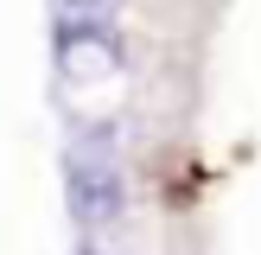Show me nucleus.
<instances>
[{
  "mask_svg": "<svg viewBox=\"0 0 261 255\" xmlns=\"http://www.w3.org/2000/svg\"><path fill=\"white\" fill-rule=\"evenodd\" d=\"M64 178H70V211H76V223L102 230V223H115V217H121L127 185H121V166L109 160V147H102V140H83V147L70 153V166H64Z\"/></svg>",
  "mask_w": 261,
  "mask_h": 255,
  "instance_id": "nucleus-1",
  "label": "nucleus"
},
{
  "mask_svg": "<svg viewBox=\"0 0 261 255\" xmlns=\"http://www.w3.org/2000/svg\"><path fill=\"white\" fill-rule=\"evenodd\" d=\"M70 13H102V7H115V0H64Z\"/></svg>",
  "mask_w": 261,
  "mask_h": 255,
  "instance_id": "nucleus-2",
  "label": "nucleus"
}]
</instances>
